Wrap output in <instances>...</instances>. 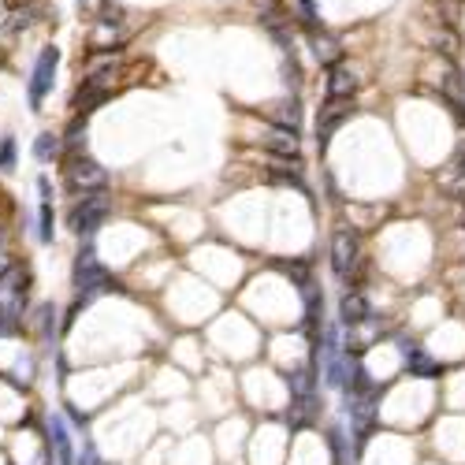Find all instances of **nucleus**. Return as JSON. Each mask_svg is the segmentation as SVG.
I'll return each instance as SVG.
<instances>
[{"mask_svg": "<svg viewBox=\"0 0 465 465\" xmlns=\"http://www.w3.org/2000/svg\"><path fill=\"white\" fill-rule=\"evenodd\" d=\"M276 268H279L283 276H291V279L298 283L302 291H309V265H305V261H302V265H287V261H276Z\"/></svg>", "mask_w": 465, "mask_h": 465, "instance_id": "6ab92c4d", "label": "nucleus"}, {"mask_svg": "<svg viewBox=\"0 0 465 465\" xmlns=\"http://www.w3.org/2000/svg\"><path fill=\"white\" fill-rule=\"evenodd\" d=\"M339 320L346 328H354V324H365V320H372V305L365 294H357V291H346L343 298H339Z\"/></svg>", "mask_w": 465, "mask_h": 465, "instance_id": "1a4fd4ad", "label": "nucleus"}, {"mask_svg": "<svg viewBox=\"0 0 465 465\" xmlns=\"http://www.w3.org/2000/svg\"><path fill=\"white\" fill-rule=\"evenodd\" d=\"M56 63H60V49L56 45H45L42 56L34 63V75H30V105L42 108L49 89H53V79H56Z\"/></svg>", "mask_w": 465, "mask_h": 465, "instance_id": "39448f33", "label": "nucleus"}, {"mask_svg": "<svg viewBox=\"0 0 465 465\" xmlns=\"http://www.w3.org/2000/svg\"><path fill=\"white\" fill-rule=\"evenodd\" d=\"M354 265H357V235L350 227H339L331 235V272L346 276Z\"/></svg>", "mask_w": 465, "mask_h": 465, "instance_id": "0eeeda50", "label": "nucleus"}, {"mask_svg": "<svg viewBox=\"0 0 465 465\" xmlns=\"http://www.w3.org/2000/svg\"><path fill=\"white\" fill-rule=\"evenodd\" d=\"M350 112H354L350 101H328V105L320 108V123H317V146H320V153L331 146V134L350 120Z\"/></svg>", "mask_w": 465, "mask_h": 465, "instance_id": "423d86ee", "label": "nucleus"}, {"mask_svg": "<svg viewBox=\"0 0 465 465\" xmlns=\"http://www.w3.org/2000/svg\"><path fill=\"white\" fill-rule=\"evenodd\" d=\"M15 167V138H0V172H11Z\"/></svg>", "mask_w": 465, "mask_h": 465, "instance_id": "aec40b11", "label": "nucleus"}, {"mask_svg": "<svg viewBox=\"0 0 465 465\" xmlns=\"http://www.w3.org/2000/svg\"><path fill=\"white\" fill-rule=\"evenodd\" d=\"M34 157L42 160V164H49L53 157H60V134H53V131H42L34 138Z\"/></svg>", "mask_w": 465, "mask_h": 465, "instance_id": "2eb2a0df", "label": "nucleus"}, {"mask_svg": "<svg viewBox=\"0 0 465 465\" xmlns=\"http://www.w3.org/2000/svg\"><path fill=\"white\" fill-rule=\"evenodd\" d=\"M287 383H291V395H294V398H309V395H313V369L291 372Z\"/></svg>", "mask_w": 465, "mask_h": 465, "instance_id": "f3484780", "label": "nucleus"}, {"mask_svg": "<svg viewBox=\"0 0 465 465\" xmlns=\"http://www.w3.org/2000/svg\"><path fill=\"white\" fill-rule=\"evenodd\" d=\"M23 305H27V272L19 265H11L0 276V331H11L19 324Z\"/></svg>", "mask_w": 465, "mask_h": 465, "instance_id": "f03ea898", "label": "nucleus"}, {"mask_svg": "<svg viewBox=\"0 0 465 465\" xmlns=\"http://www.w3.org/2000/svg\"><path fill=\"white\" fill-rule=\"evenodd\" d=\"M265 146L272 149V153H279V157H291L294 164H298V153H302V146H298V134H294V131H287V127H276V131H272V138H265Z\"/></svg>", "mask_w": 465, "mask_h": 465, "instance_id": "f8f14e48", "label": "nucleus"}, {"mask_svg": "<svg viewBox=\"0 0 465 465\" xmlns=\"http://www.w3.org/2000/svg\"><path fill=\"white\" fill-rule=\"evenodd\" d=\"M108 212H112V198L105 190H97V193H86V198L71 209V216H68V227L75 231V235H97L101 227H105V219H108Z\"/></svg>", "mask_w": 465, "mask_h": 465, "instance_id": "7ed1b4c3", "label": "nucleus"}, {"mask_svg": "<svg viewBox=\"0 0 465 465\" xmlns=\"http://www.w3.org/2000/svg\"><path fill=\"white\" fill-rule=\"evenodd\" d=\"M276 127H287V131L298 134V123H302V108H298V101H291V105H276Z\"/></svg>", "mask_w": 465, "mask_h": 465, "instance_id": "a211bd4d", "label": "nucleus"}, {"mask_svg": "<svg viewBox=\"0 0 465 465\" xmlns=\"http://www.w3.org/2000/svg\"><path fill=\"white\" fill-rule=\"evenodd\" d=\"M398 354L406 357L409 376H439V372H443V365H439L435 357L424 354V346L413 343V339H398Z\"/></svg>", "mask_w": 465, "mask_h": 465, "instance_id": "6e6552de", "label": "nucleus"}, {"mask_svg": "<svg viewBox=\"0 0 465 465\" xmlns=\"http://www.w3.org/2000/svg\"><path fill=\"white\" fill-rule=\"evenodd\" d=\"M71 279H75V291H79V302H82V305H86L89 298H97L101 291H112V287H115L112 272L97 261L94 246H82V250H79V257H75V272H71Z\"/></svg>", "mask_w": 465, "mask_h": 465, "instance_id": "f257e3e1", "label": "nucleus"}, {"mask_svg": "<svg viewBox=\"0 0 465 465\" xmlns=\"http://www.w3.org/2000/svg\"><path fill=\"white\" fill-rule=\"evenodd\" d=\"M37 238L45 242H53L56 238V219H53V201H42L37 205Z\"/></svg>", "mask_w": 465, "mask_h": 465, "instance_id": "dca6fc26", "label": "nucleus"}, {"mask_svg": "<svg viewBox=\"0 0 465 465\" xmlns=\"http://www.w3.org/2000/svg\"><path fill=\"white\" fill-rule=\"evenodd\" d=\"M49 439H53V450H56V461L60 465H75V447H71V432H68V421L60 417V413H53L49 417Z\"/></svg>", "mask_w": 465, "mask_h": 465, "instance_id": "9d476101", "label": "nucleus"}, {"mask_svg": "<svg viewBox=\"0 0 465 465\" xmlns=\"http://www.w3.org/2000/svg\"><path fill=\"white\" fill-rule=\"evenodd\" d=\"M34 328H37V339H45V343L56 335V309H53V302L34 309Z\"/></svg>", "mask_w": 465, "mask_h": 465, "instance_id": "ddd939ff", "label": "nucleus"}, {"mask_svg": "<svg viewBox=\"0 0 465 465\" xmlns=\"http://www.w3.org/2000/svg\"><path fill=\"white\" fill-rule=\"evenodd\" d=\"M82 141H86V123L75 120V123H71V131H68V146H82Z\"/></svg>", "mask_w": 465, "mask_h": 465, "instance_id": "412c9836", "label": "nucleus"}, {"mask_svg": "<svg viewBox=\"0 0 465 465\" xmlns=\"http://www.w3.org/2000/svg\"><path fill=\"white\" fill-rule=\"evenodd\" d=\"M339 53H343V49H339V42H335L331 34H324V30L313 34V56L320 63H335V60H339Z\"/></svg>", "mask_w": 465, "mask_h": 465, "instance_id": "4468645a", "label": "nucleus"}, {"mask_svg": "<svg viewBox=\"0 0 465 465\" xmlns=\"http://www.w3.org/2000/svg\"><path fill=\"white\" fill-rule=\"evenodd\" d=\"M357 89V75L350 68H331V79H328V101H350Z\"/></svg>", "mask_w": 465, "mask_h": 465, "instance_id": "9b49d317", "label": "nucleus"}, {"mask_svg": "<svg viewBox=\"0 0 465 465\" xmlns=\"http://www.w3.org/2000/svg\"><path fill=\"white\" fill-rule=\"evenodd\" d=\"M68 186L79 193H97L108 186V167H101L94 157H71L68 160Z\"/></svg>", "mask_w": 465, "mask_h": 465, "instance_id": "20e7f679", "label": "nucleus"}]
</instances>
